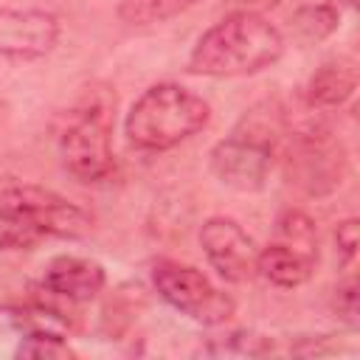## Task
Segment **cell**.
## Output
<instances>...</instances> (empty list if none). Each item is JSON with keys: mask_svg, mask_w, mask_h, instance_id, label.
Returning <instances> with one entry per match:
<instances>
[{"mask_svg": "<svg viewBox=\"0 0 360 360\" xmlns=\"http://www.w3.org/2000/svg\"><path fill=\"white\" fill-rule=\"evenodd\" d=\"M335 312H338V318L349 329H357V323H360V307H357V278L354 276H346L335 287Z\"/></svg>", "mask_w": 360, "mask_h": 360, "instance_id": "cell-17", "label": "cell"}, {"mask_svg": "<svg viewBox=\"0 0 360 360\" xmlns=\"http://www.w3.org/2000/svg\"><path fill=\"white\" fill-rule=\"evenodd\" d=\"M0 225L28 242L82 239L93 231V217L65 194L20 177H0Z\"/></svg>", "mask_w": 360, "mask_h": 360, "instance_id": "cell-4", "label": "cell"}, {"mask_svg": "<svg viewBox=\"0 0 360 360\" xmlns=\"http://www.w3.org/2000/svg\"><path fill=\"white\" fill-rule=\"evenodd\" d=\"M281 0H233L236 8H242V11H259V14H264V8H273Z\"/></svg>", "mask_w": 360, "mask_h": 360, "instance_id": "cell-19", "label": "cell"}, {"mask_svg": "<svg viewBox=\"0 0 360 360\" xmlns=\"http://www.w3.org/2000/svg\"><path fill=\"white\" fill-rule=\"evenodd\" d=\"M290 28L292 34L307 42V45H315V42H323L329 39L338 28H340V8L338 3L332 0H312V3H304L292 11L290 17Z\"/></svg>", "mask_w": 360, "mask_h": 360, "instance_id": "cell-13", "label": "cell"}, {"mask_svg": "<svg viewBox=\"0 0 360 360\" xmlns=\"http://www.w3.org/2000/svg\"><path fill=\"white\" fill-rule=\"evenodd\" d=\"M107 284V273L96 259L87 256H73V253H62L53 256L45 264L42 273V287L68 301V304H87L93 301Z\"/></svg>", "mask_w": 360, "mask_h": 360, "instance_id": "cell-10", "label": "cell"}, {"mask_svg": "<svg viewBox=\"0 0 360 360\" xmlns=\"http://www.w3.org/2000/svg\"><path fill=\"white\" fill-rule=\"evenodd\" d=\"M152 287L172 309L200 326H222L236 312V301L202 270L174 259H158L152 264Z\"/></svg>", "mask_w": 360, "mask_h": 360, "instance_id": "cell-6", "label": "cell"}, {"mask_svg": "<svg viewBox=\"0 0 360 360\" xmlns=\"http://www.w3.org/2000/svg\"><path fill=\"white\" fill-rule=\"evenodd\" d=\"M276 233H278V242H284L318 262V228H315L312 217H307L298 208H287L276 219Z\"/></svg>", "mask_w": 360, "mask_h": 360, "instance_id": "cell-14", "label": "cell"}, {"mask_svg": "<svg viewBox=\"0 0 360 360\" xmlns=\"http://www.w3.org/2000/svg\"><path fill=\"white\" fill-rule=\"evenodd\" d=\"M315 259H309L307 253L284 245V242H270L259 250L256 256V276H262L267 284L278 287V290H295L301 284H307L315 273Z\"/></svg>", "mask_w": 360, "mask_h": 360, "instance_id": "cell-11", "label": "cell"}, {"mask_svg": "<svg viewBox=\"0 0 360 360\" xmlns=\"http://www.w3.org/2000/svg\"><path fill=\"white\" fill-rule=\"evenodd\" d=\"M284 48L287 39L276 22L259 11L233 8L197 37L186 70L205 79L256 76L273 68L284 56Z\"/></svg>", "mask_w": 360, "mask_h": 360, "instance_id": "cell-1", "label": "cell"}, {"mask_svg": "<svg viewBox=\"0 0 360 360\" xmlns=\"http://www.w3.org/2000/svg\"><path fill=\"white\" fill-rule=\"evenodd\" d=\"M290 177L298 188L312 197H323L343 186L349 172V158L340 141L323 127H307L290 135Z\"/></svg>", "mask_w": 360, "mask_h": 360, "instance_id": "cell-7", "label": "cell"}, {"mask_svg": "<svg viewBox=\"0 0 360 360\" xmlns=\"http://www.w3.org/2000/svg\"><path fill=\"white\" fill-rule=\"evenodd\" d=\"M14 357H45V360H68L76 357V349L68 343L62 329H28L22 332Z\"/></svg>", "mask_w": 360, "mask_h": 360, "instance_id": "cell-15", "label": "cell"}, {"mask_svg": "<svg viewBox=\"0 0 360 360\" xmlns=\"http://www.w3.org/2000/svg\"><path fill=\"white\" fill-rule=\"evenodd\" d=\"M357 90V70L349 59L323 62L304 87V101L309 110H335L343 107Z\"/></svg>", "mask_w": 360, "mask_h": 360, "instance_id": "cell-12", "label": "cell"}, {"mask_svg": "<svg viewBox=\"0 0 360 360\" xmlns=\"http://www.w3.org/2000/svg\"><path fill=\"white\" fill-rule=\"evenodd\" d=\"M208 121L211 104L200 93L177 82H158L127 110L124 135L141 152H166L202 132Z\"/></svg>", "mask_w": 360, "mask_h": 360, "instance_id": "cell-3", "label": "cell"}, {"mask_svg": "<svg viewBox=\"0 0 360 360\" xmlns=\"http://www.w3.org/2000/svg\"><path fill=\"white\" fill-rule=\"evenodd\" d=\"M59 34L62 25L53 11L0 6V56L8 62L45 59L56 48Z\"/></svg>", "mask_w": 360, "mask_h": 360, "instance_id": "cell-9", "label": "cell"}, {"mask_svg": "<svg viewBox=\"0 0 360 360\" xmlns=\"http://www.w3.org/2000/svg\"><path fill=\"white\" fill-rule=\"evenodd\" d=\"M357 217H346L343 222H338L335 228V245H338V256L340 262L349 267L357 259V245H360V228H357Z\"/></svg>", "mask_w": 360, "mask_h": 360, "instance_id": "cell-18", "label": "cell"}, {"mask_svg": "<svg viewBox=\"0 0 360 360\" xmlns=\"http://www.w3.org/2000/svg\"><path fill=\"white\" fill-rule=\"evenodd\" d=\"M200 0H124L118 6V17L127 25H152L177 17Z\"/></svg>", "mask_w": 360, "mask_h": 360, "instance_id": "cell-16", "label": "cell"}, {"mask_svg": "<svg viewBox=\"0 0 360 360\" xmlns=\"http://www.w3.org/2000/svg\"><path fill=\"white\" fill-rule=\"evenodd\" d=\"M287 135V110L276 98H262L242 112L236 127L211 146L208 169L231 191L256 194L264 188L278 141Z\"/></svg>", "mask_w": 360, "mask_h": 360, "instance_id": "cell-2", "label": "cell"}, {"mask_svg": "<svg viewBox=\"0 0 360 360\" xmlns=\"http://www.w3.org/2000/svg\"><path fill=\"white\" fill-rule=\"evenodd\" d=\"M200 248L211 270L228 284H248L256 278L259 248L253 236L239 225V219L214 214L200 225Z\"/></svg>", "mask_w": 360, "mask_h": 360, "instance_id": "cell-8", "label": "cell"}, {"mask_svg": "<svg viewBox=\"0 0 360 360\" xmlns=\"http://www.w3.org/2000/svg\"><path fill=\"white\" fill-rule=\"evenodd\" d=\"M115 98L104 90L82 96L65 115V124L56 135L62 166L70 177L82 183H98L112 174V112Z\"/></svg>", "mask_w": 360, "mask_h": 360, "instance_id": "cell-5", "label": "cell"}]
</instances>
